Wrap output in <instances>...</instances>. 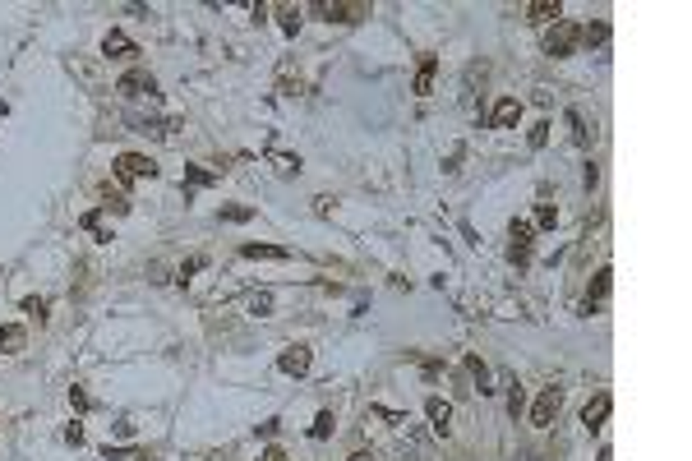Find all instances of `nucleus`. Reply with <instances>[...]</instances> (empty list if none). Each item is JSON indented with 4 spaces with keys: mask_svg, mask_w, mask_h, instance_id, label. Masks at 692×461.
Segmentation results:
<instances>
[{
    "mask_svg": "<svg viewBox=\"0 0 692 461\" xmlns=\"http://www.w3.org/2000/svg\"><path fill=\"white\" fill-rule=\"evenodd\" d=\"M577 42H582V28H577L572 19H558V23L545 32V56L563 61V56H572V51H577Z\"/></svg>",
    "mask_w": 692,
    "mask_h": 461,
    "instance_id": "1",
    "label": "nucleus"
},
{
    "mask_svg": "<svg viewBox=\"0 0 692 461\" xmlns=\"http://www.w3.org/2000/svg\"><path fill=\"white\" fill-rule=\"evenodd\" d=\"M116 175H120L125 184L153 180V175H157V162H153V157H143V153H120V157H116Z\"/></svg>",
    "mask_w": 692,
    "mask_h": 461,
    "instance_id": "2",
    "label": "nucleus"
},
{
    "mask_svg": "<svg viewBox=\"0 0 692 461\" xmlns=\"http://www.w3.org/2000/svg\"><path fill=\"white\" fill-rule=\"evenodd\" d=\"M558 406H563V387H545L536 397V406H531V425H536V429H549Z\"/></svg>",
    "mask_w": 692,
    "mask_h": 461,
    "instance_id": "3",
    "label": "nucleus"
},
{
    "mask_svg": "<svg viewBox=\"0 0 692 461\" xmlns=\"http://www.w3.org/2000/svg\"><path fill=\"white\" fill-rule=\"evenodd\" d=\"M531 235H536L531 222H512V226H507V240H512V245H507V259H512V263L531 259Z\"/></svg>",
    "mask_w": 692,
    "mask_h": 461,
    "instance_id": "4",
    "label": "nucleus"
},
{
    "mask_svg": "<svg viewBox=\"0 0 692 461\" xmlns=\"http://www.w3.org/2000/svg\"><path fill=\"white\" fill-rule=\"evenodd\" d=\"M116 92H125V97H153V92H157V78L148 74V69H129V74H120Z\"/></svg>",
    "mask_w": 692,
    "mask_h": 461,
    "instance_id": "5",
    "label": "nucleus"
},
{
    "mask_svg": "<svg viewBox=\"0 0 692 461\" xmlns=\"http://www.w3.org/2000/svg\"><path fill=\"white\" fill-rule=\"evenodd\" d=\"M319 14L333 23H360V19H369V5H346V0H333V5H319Z\"/></svg>",
    "mask_w": 692,
    "mask_h": 461,
    "instance_id": "6",
    "label": "nucleus"
},
{
    "mask_svg": "<svg viewBox=\"0 0 692 461\" xmlns=\"http://www.w3.org/2000/svg\"><path fill=\"white\" fill-rule=\"evenodd\" d=\"M517 120H522V102H517V97H499L494 111H490V125L494 129H512Z\"/></svg>",
    "mask_w": 692,
    "mask_h": 461,
    "instance_id": "7",
    "label": "nucleus"
},
{
    "mask_svg": "<svg viewBox=\"0 0 692 461\" xmlns=\"http://www.w3.org/2000/svg\"><path fill=\"white\" fill-rule=\"evenodd\" d=\"M609 411H614V397H609V392H596V397L586 401V411H582V425L586 429H600V425L609 420Z\"/></svg>",
    "mask_w": 692,
    "mask_h": 461,
    "instance_id": "8",
    "label": "nucleus"
},
{
    "mask_svg": "<svg viewBox=\"0 0 692 461\" xmlns=\"http://www.w3.org/2000/svg\"><path fill=\"white\" fill-rule=\"evenodd\" d=\"M309 360H314V355H309V346H286L277 365H282V374H291V378H300V374H309Z\"/></svg>",
    "mask_w": 692,
    "mask_h": 461,
    "instance_id": "9",
    "label": "nucleus"
},
{
    "mask_svg": "<svg viewBox=\"0 0 692 461\" xmlns=\"http://www.w3.org/2000/svg\"><path fill=\"white\" fill-rule=\"evenodd\" d=\"M425 415H430L434 433H448V420H452V406H448L443 397H430V401H425Z\"/></svg>",
    "mask_w": 692,
    "mask_h": 461,
    "instance_id": "10",
    "label": "nucleus"
},
{
    "mask_svg": "<svg viewBox=\"0 0 692 461\" xmlns=\"http://www.w3.org/2000/svg\"><path fill=\"white\" fill-rule=\"evenodd\" d=\"M102 51H107V56H138V46L129 42L120 28H111L107 37H102Z\"/></svg>",
    "mask_w": 692,
    "mask_h": 461,
    "instance_id": "11",
    "label": "nucleus"
},
{
    "mask_svg": "<svg viewBox=\"0 0 692 461\" xmlns=\"http://www.w3.org/2000/svg\"><path fill=\"white\" fill-rule=\"evenodd\" d=\"M23 341H28V332H23L19 323H5V328H0V355H14V351H23Z\"/></svg>",
    "mask_w": 692,
    "mask_h": 461,
    "instance_id": "12",
    "label": "nucleus"
},
{
    "mask_svg": "<svg viewBox=\"0 0 692 461\" xmlns=\"http://www.w3.org/2000/svg\"><path fill=\"white\" fill-rule=\"evenodd\" d=\"M558 14H563L558 0H536V5H526V19H531V23H549V19L558 23Z\"/></svg>",
    "mask_w": 692,
    "mask_h": 461,
    "instance_id": "13",
    "label": "nucleus"
},
{
    "mask_svg": "<svg viewBox=\"0 0 692 461\" xmlns=\"http://www.w3.org/2000/svg\"><path fill=\"white\" fill-rule=\"evenodd\" d=\"M609 286H614V272H609V268H600V272H596V286H591V295H586V314H591V309H600V300L609 295Z\"/></svg>",
    "mask_w": 692,
    "mask_h": 461,
    "instance_id": "14",
    "label": "nucleus"
},
{
    "mask_svg": "<svg viewBox=\"0 0 692 461\" xmlns=\"http://www.w3.org/2000/svg\"><path fill=\"white\" fill-rule=\"evenodd\" d=\"M240 254L245 259H291V249L282 245H240Z\"/></svg>",
    "mask_w": 692,
    "mask_h": 461,
    "instance_id": "15",
    "label": "nucleus"
},
{
    "mask_svg": "<svg viewBox=\"0 0 692 461\" xmlns=\"http://www.w3.org/2000/svg\"><path fill=\"white\" fill-rule=\"evenodd\" d=\"M434 74H439V65H434V61H420V74H415V92H420V97L434 88Z\"/></svg>",
    "mask_w": 692,
    "mask_h": 461,
    "instance_id": "16",
    "label": "nucleus"
},
{
    "mask_svg": "<svg viewBox=\"0 0 692 461\" xmlns=\"http://www.w3.org/2000/svg\"><path fill=\"white\" fill-rule=\"evenodd\" d=\"M568 125H572V143H577V148H586V143H591V134H586L582 111H568Z\"/></svg>",
    "mask_w": 692,
    "mask_h": 461,
    "instance_id": "17",
    "label": "nucleus"
},
{
    "mask_svg": "<svg viewBox=\"0 0 692 461\" xmlns=\"http://www.w3.org/2000/svg\"><path fill=\"white\" fill-rule=\"evenodd\" d=\"M333 433V411H319V420L309 425V438H328Z\"/></svg>",
    "mask_w": 692,
    "mask_h": 461,
    "instance_id": "18",
    "label": "nucleus"
},
{
    "mask_svg": "<svg viewBox=\"0 0 692 461\" xmlns=\"http://www.w3.org/2000/svg\"><path fill=\"white\" fill-rule=\"evenodd\" d=\"M102 199H107V208H111V213H129V203H125V194H116L111 184H102Z\"/></svg>",
    "mask_w": 692,
    "mask_h": 461,
    "instance_id": "19",
    "label": "nucleus"
},
{
    "mask_svg": "<svg viewBox=\"0 0 692 461\" xmlns=\"http://www.w3.org/2000/svg\"><path fill=\"white\" fill-rule=\"evenodd\" d=\"M83 226H88L92 235H97V240H111V231L102 226V213H83Z\"/></svg>",
    "mask_w": 692,
    "mask_h": 461,
    "instance_id": "20",
    "label": "nucleus"
},
{
    "mask_svg": "<svg viewBox=\"0 0 692 461\" xmlns=\"http://www.w3.org/2000/svg\"><path fill=\"white\" fill-rule=\"evenodd\" d=\"M609 37V23H591V28H582V42H591V46H600Z\"/></svg>",
    "mask_w": 692,
    "mask_h": 461,
    "instance_id": "21",
    "label": "nucleus"
},
{
    "mask_svg": "<svg viewBox=\"0 0 692 461\" xmlns=\"http://www.w3.org/2000/svg\"><path fill=\"white\" fill-rule=\"evenodd\" d=\"M23 314H32V319H46V300H42V295H28V300H23Z\"/></svg>",
    "mask_w": 692,
    "mask_h": 461,
    "instance_id": "22",
    "label": "nucleus"
},
{
    "mask_svg": "<svg viewBox=\"0 0 692 461\" xmlns=\"http://www.w3.org/2000/svg\"><path fill=\"white\" fill-rule=\"evenodd\" d=\"M254 208H222V222H249Z\"/></svg>",
    "mask_w": 692,
    "mask_h": 461,
    "instance_id": "23",
    "label": "nucleus"
},
{
    "mask_svg": "<svg viewBox=\"0 0 692 461\" xmlns=\"http://www.w3.org/2000/svg\"><path fill=\"white\" fill-rule=\"evenodd\" d=\"M70 406H74V411H88L92 401H88V392H83V387H70Z\"/></svg>",
    "mask_w": 692,
    "mask_h": 461,
    "instance_id": "24",
    "label": "nucleus"
},
{
    "mask_svg": "<svg viewBox=\"0 0 692 461\" xmlns=\"http://www.w3.org/2000/svg\"><path fill=\"white\" fill-rule=\"evenodd\" d=\"M300 28V10H282V32H295Z\"/></svg>",
    "mask_w": 692,
    "mask_h": 461,
    "instance_id": "25",
    "label": "nucleus"
},
{
    "mask_svg": "<svg viewBox=\"0 0 692 461\" xmlns=\"http://www.w3.org/2000/svg\"><path fill=\"white\" fill-rule=\"evenodd\" d=\"M536 222H540V226H554V222H558V213H554V203H540Z\"/></svg>",
    "mask_w": 692,
    "mask_h": 461,
    "instance_id": "26",
    "label": "nucleus"
},
{
    "mask_svg": "<svg viewBox=\"0 0 692 461\" xmlns=\"http://www.w3.org/2000/svg\"><path fill=\"white\" fill-rule=\"evenodd\" d=\"M249 309H254V314H268V309H273V295H268V291H259L254 300H249Z\"/></svg>",
    "mask_w": 692,
    "mask_h": 461,
    "instance_id": "27",
    "label": "nucleus"
},
{
    "mask_svg": "<svg viewBox=\"0 0 692 461\" xmlns=\"http://www.w3.org/2000/svg\"><path fill=\"white\" fill-rule=\"evenodd\" d=\"M545 138H549V125H536L531 129V148H545Z\"/></svg>",
    "mask_w": 692,
    "mask_h": 461,
    "instance_id": "28",
    "label": "nucleus"
},
{
    "mask_svg": "<svg viewBox=\"0 0 692 461\" xmlns=\"http://www.w3.org/2000/svg\"><path fill=\"white\" fill-rule=\"evenodd\" d=\"M213 180H217L213 171H189V184H213Z\"/></svg>",
    "mask_w": 692,
    "mask_h": 461,
    "instance_id": "29",
    "label": "nucleus"
},
{
    "mask_svg": "<svg viewBox=\"0 0 692 461\" xmlns=\"http://www.w3.org/2000/svg\"><path fill=\"white\" fill-rule=\"evenodd\" d=\"M65 443L78 447V443H83V429H78V425H70V429H65Z\"/></svg>",
    "mask_w": 692,
    "mask_h": 461,
    "instance_id": "30",
    "label": "nucleus"
},
{
    "mask_svg": "<svg viewBox=\"0 0 692 461\" xmlns=\"http://www.w3.org/2000/svg\"><path fill=\"white\" fill-rule=\"evenodd\" d=\"M259 461H286V452H282V447H268V452H263Z\"/></svg>",
    "mask_w": 692,
    "mask_h": 461,
    "instance_id": "31",
    "label": "nucleus"
},
{
    "mask_svg": "<svg viewBox=\"0 0 692 461\" xmlns=\"http://www.w3.org/2000/svg\"><path fill=\"white\" fill-rule=\"evenodd\" d=\"M134 461H153V457H148V452H138V457H134Z\"/></svg>",
    "mask_w": 692,
    "mask_h": 461,
    "instance_id": "32",
    "label": "nucleus"
},
{
    "mask_svg": "<svg viewBox=\"0 0 692 461\" xmlns=\"http://www.w3.org/2000/svg\"><path fill=\"white\" fill-rule=\"evenodd\" d=\"M351 461H369V457H365V452H355V457H351Z\"/></svg>",
    "mask_w": 692,
    "mask_h": 461,
    "instance_id": "33",
    "label": "nucleus"
}]
</instances>
